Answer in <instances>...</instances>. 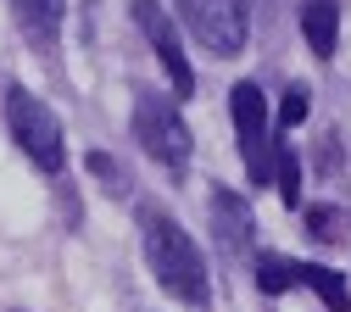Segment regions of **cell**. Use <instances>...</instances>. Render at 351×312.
I'll list each match as a JSON object with an SVG mask.
<instances>
[{"mask_svg":"<svg viewBox=\"0 0 351 312\" xmlns=\"http://www.w3.org/2000/svg\"><path fill=\"white\" fill-rule=\"evenodd\" d=\"M256 285H262V296H285V290L295 285V262H285V256H256Z\"/></svg>","mask_w":351,"mask_h":312,"instance_id":"12","label":"cell"},{"mask_svg":"<svg viewBox=\"0 0 351 312\" xmlns=\"http://www.w3.org/2000/svg\"><path fill=\"white\" fill-rule=\"evenodd\" d=\"M134 17H140V28H145V39L156 45V56H162V67H167L173 89H179V101H190V95H195V73H190V62H184L179 23H173V17L156 6V0H134Z\"/></svg>","mask_w":351,"mask_h":312,"instance_id":"6","label":"cell"},{"mask_svg":"<svg viewBox=\"0 0 351 312\" xmlns=\"http://www.w3.org/2000/svg\"><path fill=\"white\" fill-rule=\"evenodd\" d=\"M12 12H17L23 34H28L34 45H56V28H62L67 0H12Z\"/></svg>","mask_w":351,"mask_h":312,"instance_id":"9","label":"cell"},{"mask_svg":"<svg viewBox=\"0 0 351 312\" xmlns=\"http://www.w3.org/2000/svg\"><path fill=\"white\" fill-rule=\"evenodd\" d=\"M134 140L162 167L184 173V162H190V128H184L179 106H173L167 95H156V89H134Z\"/></svg>","mask_w":351,"mask_h":312,"instance_id":"2","label":"cell"},{"mask_svg":"<svg viewBox=\"0 0 351 312\" xmlns=\"http://www.w3.org/2000/svg\"><path fill=\"white\" fill-rule=\"evenodd\" d=\"M6 123H12V140L28 151L34 167H45V173L62 167V123H56V112L45 101H34L28 89L12 84L6 89Z\"/></svg>","mask_w":351,"mask_h":312,"instance_id":"3","label":"cell"},{"mask_svg":"<svg viewBox=\"0 0 351 312\" xmlns=\"http://www.w3.org/2000/svg\"><path fill=\"white\" fill-rule=\"evenodd\" d=\"M301 34H306V45H313V56H335L340 6L335 0H301Z\"/></svg>","mask_w":351,"mask_h":312,"instance_id":"8","label":"cell"},{"mask_svg":"<svg viewBox=\"0 0 351 312\" xmlns=\"http://www.w3.org/2000/svg\"><path fill=\"white\" fill-rule=\"evenodd\" d=\"M179 12L212 56H234L245 45V0H179Z\"/></svg>","mask_w":351,"mask_h":312,"instance_id":"4","label":"cell"},{"mask_svg":"<svg viewBox=\"0 0 351 312\" xmlns=\"http://www.w3.org/2000/svg\"><path fill=\"white\" fill-rule=\"evenodd\" d=\"M212 229H217V240H223L229 251H245V245H251V212H245V201H240L234 190H223V184L212 190Z\"/></svg>","mask_w":351,"mask_h":312,"instance_id":"7","label":"cell"},{"mask_svg":"<svg viewBox=\"0 0 351 312\" xmlns=\"http://www.w3.org/2000/svg\"><path fill=\"white\" fill-rule=\"evenodd\" d=\"M279 123H285V128L306 123V89H301V84H290V89H285V106H279Z\"/></svg>","mask_w":351,"mask_h":312,"instance_id":"13","label":"cell"},{"mask_svg":"<svg viewBox=\"0 0 351 312\" xmlns=\"http://www.w3.org/2000/svg\"><path fill=\"white\" fill-rule=\"evenodd\" d=\"M145 262H151V274L162 279V290H173L179 301L201 307L206 301V262H201V245L179 229L173 217H145Z\"/></svg>","mask_w":351,"mask_h":312,"instance_id":"1","label":"cell"},{"mask_svg":"<svg viewBox=\"0 0 351 312\" xmlns=\"http://www.w3.org/2000/svg\"><path fill=\"white\" fill-rule=\"evenodd\" d=\"M229 106H234V134H240V156H245L251 184H268L274 151H268V106H262V89L256 84H234Z\"/></svg>","mask_w":351,"mask_h":312,"instance_id":"5","label":"cell"},{"mask_svg":"<svg viewBox=\"0 0 351 312\" xmlns=\"http://www.w3.org/2000/svg\"><path fill=\"white\" fill-rule=\"evenodd\" d=\"M295 285H313L318 301H324L329 312H351V290H346V279L335 274V267H324V262H295Z\"/></svg>","mask_w":351,"mask_h":312,"instance_id":"10","label":"cell"},{"mask_svg":"<svg viewBox=\"0 0 351 312\" xmlns=\"http://www.w3.org/2000/svg\"><path fill=\"white\" fill-rule=\"evenodd\" d=\"M274 178H279L285 206H301V156L290 145H274Z\"/></svg>","mask_w":351,"mask_h":312,"instance_id":"11","label":"cell"}]
</instances>
